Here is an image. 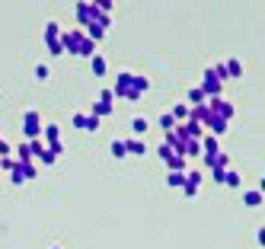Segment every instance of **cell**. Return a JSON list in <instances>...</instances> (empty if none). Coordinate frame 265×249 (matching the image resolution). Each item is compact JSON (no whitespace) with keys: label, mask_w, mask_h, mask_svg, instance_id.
<instances>
[{"label":"cell","mask_w":265,"mask_h":249,"mask_svg":"<svg viewBox=\"0 0 265 249\" xmlns=\"http://www.w3.org/2000/svg\"><path fill=\"white\" fill-rule=\"evenodd\" d=\"M112 96L138 102V96H135V74H131V71H118L115 74V87H112Z\"/></svg>","instance_id":"obj_1"},{"label":"cell","mask_w":265,"mask_h":249,"mask_svg":"<svg viewBox=\"0 0 265 249\" xmlns=\"http://www.w3.org/2000/svg\"><path fill=\"white\" fill-rule=\"evenodd\" d=\"M205 106H208V112H211V115H214V118H220V122H227V125H230V118L236 115V106H233L230 99H224V96L208 99Z\"/></svg>","instance_id":"obj_2"},{"label":"cell","mask_w":265,"mask_h":249,"mask_svg":"<svg viewBox=\"0 0 265 249\" xmlns=\"http://www.w3.org/2000/svg\"><path fill=\"white\" fill-rule=\"evenodd\" d=\"M35 176H39V166H35V163H13V169L7 173V179H10V185L32 182Z\"/></svg>","instance_id":"obj_3"},{"label":"cell","mask_w":265,"mask_h":249,"mask_svg":"<svg viewBox=\"0 0 265 249\" xmlns=\"http://www.w3.org/2000/svg\"><path fill=\"white\" fill-rule=\"evenodd\" d=\"M42 115L35 112V109H26L23 112V134L29 137V141H42Z\"/></svg>","instance_id":"obj_4"},{"label":"cell","mask_w":265,"mask_h":249,"mask_svg":"<svg viewBox=\"0 0 265 249\" xmlns=\"http://www.w3.org/2000/svg\"><path fill=\"white\" fill-rule=\"evenodd\" d=\"M109 26H112V16L96 13V20H93L90 26H86V29H80V32H83V36H86V39H90L93 45H96V42H99V39L105 36V32H109Z\"/></svg>","instance_id":"obj_5"},{"label":"cell","mask_w":265,"mask_h":249,"mask_svg":"<svg viewBox=\"0 0 265 249\" xmlns=\"http://www.w3.org/2000/svg\"><path fill=\"white\" fill-rule=\"evenodd\" d=\"M61 51L70 58H77V51H80V42H83V32L80 29H61Z\"/></svg>","instance_id":"obj_6"},{"label":"cell","mask_w":265,"mask_h":249,"mask_svg":"<svg viewBox=\"0 0 265 249\" xmlns=\"http://www.w3.org/2000/svg\"><path fill=\"white\" fill-rule=\"evenodd\" d=\"M198 90L205 93V99H214V96H220V90H224V83L217 80V74L211 71V64L205 67V74H201V83H198Z\"/></svg>","instance_id":"obj_7"},{"label":"cell","mask_w":265,"mask_h":249,"mask_svg":"<svg viewBox=\"0 0 265 249\" xmlns=\"http://www.w3.org/2000/svg\"><path fill=\"white\" fill-rule=\"evenodd\" d=\"M201 179H205V176H201L198 169L185 173V182H182V195H185V198H195V195H198V188H201Z\"/></svg>","instance_id":"obj_8"},{"label":"cell","mask_w":265,"mask_h":249,"mask_svg":"<svg viewBox=\"0 0 265 249\" xmlns=\"http://www.w3.org/2000/svg\"><path fill=\"white\" fill-rule=\"evenodd\" d=\"M74 13H77V23H80V29H86V26L96 20V13H99V10H96V4H77Z\"/></svg>","instance_id":"obj_9"},{"label":"cell","mask_w":265,"mask_h":249,"mask_svg":"<svg viewBox=\"0 0 265 249\" xmlns=\"http://www.w3.org/2000/svg\"><path fill=\"white\" fill-rule=\"evenodd\" d=\"M90 115H93V118H99V122H102L105 115H115V102H102V99H96L93 106H90Z\"/></svg>","instance_id":"obj_10"},{"label":"cell","mask_w":265,"mask_h":249,"mask_svg":"<svg viewBox=\"0 0 265 249\" xmlns=\"http://www.w3.org/2000/svg\"><path fill=\"white\" fill-rule=\"evenodd\" d=\"M224 74H227V80H240V77H243V61H240V58H227V61H224Z\"/></svg>","instance_id":"obj_11"},{"label":"cell","mask_w":265,"mask_h":249,"mask_svg":"<svg viewBox=\"0 0 265 249\" xmlns=\"http://www.w3.org/2000/svg\"><path fill=\"white\" fill-rule=\"evenodd\" d=\"M125 150H128V157H144V153H147V144L141 141V137H128V141H125Z\"/></svg>","instance_id":"obj_12"},{"label":"cell","mask_w":265,"mask_h":249,"mask_svg":"<svg viewBox=\"0 0 265 249\" xmlns=\"http://www.w3.org/2000/svg\"><path fill=\"white\" fill-rule=\"evenodd\" d=\"M90 71H93V77H105L109 74V61H105L102 55H93L90 58Z\"/></svg>","instance_id":"obj_13"},{"label":"cell","mask_w":265,"mask_h":249,"mask_svg":"<svg viewBox=\"0 0 265 249\" xmlns=\"http://www.w3.org/2000/svg\"><path fill=\"white\" fill-rule=\"evenodd\" d=\"M205 128L211 131V137H220V134H227V122H220V118H214V115H208V122H205Z\"/></svg>","instance_id":"obj_14"},{"label":"cell","mask_w":265,"mask_h":249,"mask_svg":"<svg viewBox=\"0 0 265 249\" xmlns=\"http://www.w3.org/2000/svg\"><path fill=\"white\" fill-rule=\"evenodd\" d=\"M170 118H173L176 125H179V122H189V106H185V102H176V106L170 109Z\"/></svg>","instance_id":"obj_15"},{"label":"cell","mask_w":265,"mask_h":249,"mask_svg":"<svg viewBox=\"0 0 265 249\" xmlns=\"http://www.w3.org/2000/svg\"><path fill=\"white\" fill-rule=\"evenodd\" d=\"M205 102H208V99H205V93H201L198 87L189 90V99H185V106H189V109H192V106H205Z\"/></svg>","instance_id":"obj_16"},{"label":"cell","mask_w":265,"mask_h":249,"mask_svg":"<svg viewBox=\"0 0 265 249\" xmlns=\"http://www.w3.org/2000/svg\"><path fill=\"white\" fill-rule=\"evenodd\" d=\"M182 157H185V160H195V157H201L198 141H192V137H189V141H185V147H182Z\"/></svg>","instance_id":"obj_17"},{"label":"cell","mask_w":265,"mask_h":249,"mask_svg":"<svg viewBox=\"0 0 265 249\" xmlns=\"http://www.w3.org/2000/svg\"><path fill=\"white\" fill-rule=\"evenodd\" d=\"M58 39H61V23L48 20L45 23V42H58Z\"/></svg>","instance_id":"obj_18"},{"label":"cell","mask_w":265,"mask_h":249,"mask_svg":"<svg viewBox=\"0 0 265 249\" xmlns=\"http://www.w3.org/2000/svg\"><path fill=\"white\" fill-rule=\"evenodd\" d=\"M16 163H35L32 160V150H29V144H16Z\"/></svg>","instance_id":"obj_19"},{"label":"cell","mask_w":265,"mask_h":249,"mask_svg":"<svg viewBox=\"0 0 265 249\" xmlns=\"http://www.w3.org/2000/svg\"><path fill=\"white\" fill-rule=\"evenodd\" d=\"M243 204H246V208H259V204H262V192H259V188H255V192H243Z\"/></svg>","instance_id":"obj_20"},{"label":"cell","mask_w":265,"mask_h":249,"mask_svg":"<svg viewBox=\"0 0 265 249\" xmlns=\"http://www.w3.org/2000/svg\"><path fill=\"white\" fill-rule=\"evenodd\" d=\"M147 128H150V122H147L144 115L131 118V131H135V134H141V137H144V134H147Z\"/></svg>","instance_id":"obj_21"},{"label":"cell","mask_w":265,"mask_h":249,"mask_svg":"<svg viewBox=\"0 0 265 249\" xmlns=\"http://www.w3.org/2000/svg\"><path fill=\"white\" fill-rule=\"evenodd\" d=\"M224 185H227V188H240V185H243L240 173H236V169H227V173H224Z\"/></svg>","instance_id":"obj_22"},{"label":"cell","mask_w":265,"mask_h":249,"mask_svg":"<svg viewBox=\"0 0 265 249\" xmlns=\"http://www.w3.org/2000/svg\"><path fill=\"white\" fill-rule=\"evenodd\" d=\"M147 87H150V80H147V77H144V74H135V96H138V99L147 93Z\"/></svg>","instance_id":"obj_23"},{"label":"cell","mask_w":265,"mask_h":249,"mask_svg":"<svg viewBox=\"0 0 265 249\" xmlns=\"http://www.w3.org/2000/svg\"><path fill=\"white\" fill-rule=\"evenodd\" d=\"M35 160H39L42 166H55V160H58V157H55V153H51V150H45V144H42V150L35 153Z\"/></svg>","instance_id":"obj_24"},{"label":"cell","mask_w":265,"mask_h":249,"mask_svg":"<svg viewBox=\"0 0 265 249\" xmlns=\"http://www.w3.org/2000/svg\"><path fill=\"white\" fill-rule=\"evenodd\" d=\"M93 55H96V45H93V42L83 36V42H80V51H77V58H93Z\"/></svg>","instance_id":"obj_25"},{"label":"cell","mask_w":265,"mask_h":249,"mask_svg":"<svg viewBox=\"0 0 265 249\" xmlns=\"http://www.w3.org/2000/svg\"><path fill=\"white\" fill-rule=\"evenodd\" d=\"M182 182H185V173H173V169L166 173V185L170 188H182Z\"/></svg>","instance_id":"obj_26"},{"label":"cell","mask_w":265,"mask_h":249,"mask_svg":"<svg viewBox=\"0 0 265 249\" xmlns=\"http://www.w3.org/2000/svg\"><path fill=\"white\" fill-rule=\"evenodd\" d=\"M109 150H112V157H115V160H125V157H128L125 141H112V144H109Z\"/></svg>","instance_id":"obj_27"},{"label":"cell","mask_w":265,"mask_h":249,"mask_svg":"<svg viewBox=\"0 0 265 249\" xmlns=\"http://www.w3.org/2000/svg\"><path fill=\"white\" fill-rule=\"evenodd\" d=\"M157 125H160V128H163V131H166V134H170V131H173V128H176V122H173V118H170V112H163L160 118H157Z\"/></svg>","instance_id":"obj_28"},{"label":"cell","mask_w":265,"mask_h":249,"mask_svg":"<svg viewBox=\"0 0 265 249\" xmlns=\"http://www.w3.org/2000/svg\"><path fill=\"white\" fill-rule=\"evenodd\" d=\"M70 125H74L77 131H83V128H86V112H74V118H70Z\"/></svg>","instance_id":"obj_29"},{"label":"cell","mask_w":265,"mask_h":249,"mask_svg":"<svg viewBox=\"0 0 265 249\" xmlns=\"http://www.w3.org/2000/svg\"><path fill=\"white\" fill-rule=\"evenodd\" d=\"M0 157H13V147H10V141H7L4 134H0Z\"/></svg>","instance_id":"obj_30"},{"label":"cell","mask_w":265,"mask_h":249,"mask_svg":"<svg viewBox=\"0 0 265 249\" xmlns=\"http://www.w3.org/2000/svg\"><path fill=\"white\" fill-rule=\"evenodd\" d=\"M45 150H51L55 157H64V141H58V144H45Z\"/></svg>","instance_id":"obj_31"},{"label":"cell","mask_w":265,"mask_h":249,"mask_svg":"<svg viewBox=\"0 0 265 249\" xmlns=\"http://www.w3.org/2000/svg\"><path fill=\"white\" fill-rule=\"evenodd\" d=\"M48 74L51 71H48L45 64H35V80H48Z\"/></svg>","instance_id":"obj_32"},{"label":"cell","mask_w":265,"mask_h":249,"mask_svg":"<svg viewBox=\"0 0 265 249\" xmlns=\"http://www.w3.org/2000/svg\"><path fill=\"white\" fill-rule=\"evenodd\" d=\"M83 131H99V118H93V115H86V128H83Z\"/></svg>","instance_id":"obj_33"},{"label":"cell","mask_w":265,"mask_h":249,"mask_svg":"<svg viewBox=\"0 0 265 249\" xmlns=\"http://www.w3.org/2000/svg\"><path fill=\"white\" fill-rule=\"evenodd\" d=\"M13 157H0V173H10V169H13Z\"/></svg>","instance_id":"obj_34"},{"label":"cell","mask_w":265,"mask_h":249,"mask_svg":"<svg viewBox=\"0 0 265 249\" xmlns=\"http://www.w3.org/2000/svg\"><path fill=\"white\" fill-rule=\"evenodd\" d=\"M157 153H160V160H163V163H166V160H170V157H173V150H170V147H166V144H160V147H157Z\"/></svg>","instance_id":"obj_35"},{"label":"cell","mask_w":265,"mask_h":249,"mask_svg":"<svg viewBox=\"0 0 265 249\" xmlns=\"http://www.w3.org/2000/svg\"><path fill=\"white\" fill-rule=\"evenodd\" d=\"M224 173H227V169H211V179H214L217 185H224Z\"/></svg>","instance_id":"obj_36"},{"label":"cell","mask_w":265,"mask_h":249,"mask_svg":"<svg viewBox=\"0 0 265 249\" xmlns=\"http://www.w3.org/2000/svg\"><path fill=\"white\" fill-rule=\"evenodd\" d=\"M99 99H102V102H115V96H112V90H99Z\"/></svg>","instance_id":"obj_37"},{"label":"cell","mask_w":265,"mask_h":249,"mask_svg":"<svg viewBox=\"0 0 265 249\" xmlns=\"http://www.w3.org/2000/svg\"><path fill=\"white\" fill-rule=\"evenodd\" d=\"M51 249H61V246H51Z\"/></svg>","instance_id":"obj_38"}]
</instances>
